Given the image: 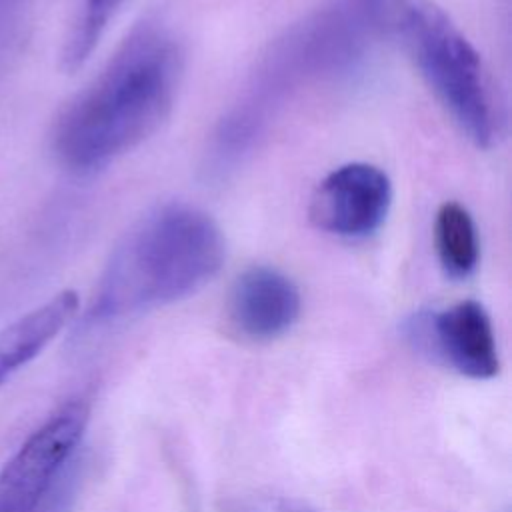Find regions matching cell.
Returning <instances> with one entry per match:
<instances>
[{"label":"cell","mask_w":512,"mask_h":512,"mask_svg":"<svg viewBox=\"0 0 512 512\" xmlns=\"http://www.w3.org/2000/svg\"><path fill=\"white\" fill-rule=\"evenodd\" d=\"M184 52L164 26L134 30L102 72L60 112L52 148L72 172L90 174L150 138L168 118Z\"/></svg>","instance_id":"cell-1"},{"label":"cell","mask_w":512,"mask_h":512,"mask_svg":"<svg viewBox=\"0 0 512 512\" xmlns=\"http://www.w3.org/2000/svg\"><path fill=\"white\" fill-rule=\"evenodd\" d=\"M224 260L226 240L210 214L186 202L156 206L114 246L86 320L104 324L188 298Z\"/></svg>","instance_id":"cell-2"},{"label":"cell","mask_w":512,"mask_h":512,"mask_svg":"<svg viewBox=\"0 0 512 512\" xmlns=\"http://www.w3.org/2000/svg\"><path fill=\"white\" fill-rule=\"evenodd\" d=\"M386 8L388 0H334L286 32L222 120L216 136L218 166L242 156L294 90L350 64L376 30L386 32Z\"/></svg>","instance_id":"cell-3"},{"label":"cell","mask_w":512,"mask_h":512,"mask_svg":"<svg viewBox=\"0 0 512 512\" xmlns=\"http://www.w3.org/2000/svg\"><path fill=\"white\" fill-rule=\"evenodd\" d=\"M386 32L394 34L420 76L478 148L490 150L506 134V106L480 52L430 0H390Z\"/></svg>","instance_id":"cell-4"},{"label":"cell","mask_w":512,"mask_h":512,"mask_svg":"<svg viewBox=\"0 0 512 512\" xmlns=\"http://www.w3.org/2000/svg\"><path fill=\"white\" fill-rule=\"evenodd\" d=\"M90 406L68 400L50 414L0 470V512H38L48 492L78 454Z\"/></svg>","instance_id":"cell-5"},{"label":"cell","mask_w":512,"mask_h":512,"mask_svg":"<svg viewBox=\"0 0 512 512\" xmlns=\"http://www.w3.org/2000/svg\"><path fill=\"white\" fill-rule=\"evenodd\" d=\"M390 206L388 174L368 162H350L318 182L310 200V220L326 234L360 240L380 230Z\"/></svg>","instance_id":"cell-6"},{"label":"cell","mask_w":512,"mask_h":512,"mask_svg":"<svg viewBox=\"0 0 512 512\" xmlns=\"http://www.w3.org/2000/svg\"><path fill=\"white\" fill-rule=\"evenodd\" d=\"M408 336L418 350L442 360L462 376L488 380L500 370L490 316L476 300H462L444 310L414 316L408 324Z\"/></svg>","instance_id":"cell-7"},{"label":"cell","mask_w":512,"mask_h":512,"mask_svg":"<svg viewBox=\"0 0 512 512\" xmlns=\"http://www.w3.org/2000/svg\"><path fill=\"white\" fill-rule=\"evenodd\" d=\"M302 308L298 286L280 270L252 266L232 284L228 316L234 328L258 342L286 334Z\"/></svg>","instance_id":"cell-8"},{"label":"cell","mask_w":512,"mask_h":512,"mask_svg":"<svg viewBox=\"0 0 512 512\" xmlns=\"http://www.w3.org/2000/svg\"><path fill=\"white\" fill-rule=\"evenodd\" d=\"M80 300L74 290H62L44 304L0 328V386L34 360L74 318Z\"/></svg>","instance_id":"cell-9"},{"label":"cell","mask_w":512,"mask_h":512,"mask_svg":"<svg viewBox=\"0 0 512 512\" xmlns=\"http://www.w3.org/2000/svg\"><path fill=\"white\" fill-rule=\"evenodd\" d=\"M434 248L446 276L464 280L480 262V238L470 212L458 202H444L434 220Z\"/></svg>","instance_id":"cell-10"},{"label":"cell","mask_w":512,"mask_h":512,"mask_svg":"<svg viewBox=\"0 0 512 512\" xmlns=\"http://www.w3.org/2000/svg\"><path fill=\"white\" fill-rule=\"evenodd\" d=\"M126 0H82L62 46V68L78 70L94 52L108 24L116 18Z\"/></svg>","instance_id":"cell-11"},{"label":"cell","mask_w":512,"mask_h":512,"mask_svg":"<svg viewBox=\"0 0 512 512\" xmlns=\"http://www.w3.org/2000/svg\"><path fill=\"white\" fill-rule=\"evenodd\" d=\"M32 0H0V74L16 46Z\"/></svg>","instance_id":"cell-12"}]
</instances>
